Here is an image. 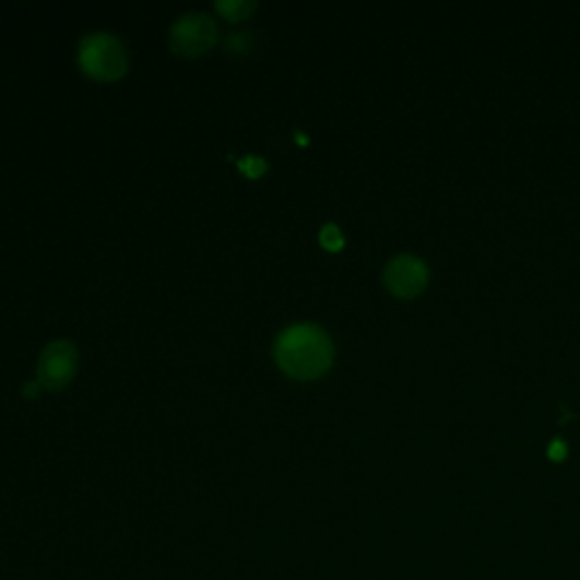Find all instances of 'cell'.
<instances>
[{"instance_id": "1", "label": "cell", "mask_w": 580, "mask_h": 580, "mask_svg": "<svg viewBox=\"0 0 580 580\" xmlns=\"http://www.w3.org/2000/svg\"><path fill=\"white\" fill-rule=\"evenodd\" d=\"M274 360L293 379L311 381L322 377L333 363L329 335L316 324H293L274 343Z\"/></svg>"}, {"instance_id": "2", "label": "cell", "mask_w": 580, "mask_h": 580, "mask_svg": "<svg viewBox=\"0 0 580 580\" xmlns=\"http://www.w3.org/2000/svg\"><path fill=\"white\" fill-rule=\"evenodd\" d=\"M78 64L82 73L98 82H116L128 73L130 67L126 46L107 33L84 37L78 50Z\"/></svg>"}, {"instance_id": "3", "label": "cell", "mask_w": 580, "mask_h": 580, "mask_svg": "<svg viewBox=\"0 0 580 580\" xmlns=\"http://www.w3.org/2000/svg\"><path fill=\"white\" fill-rule=\"evenodd\" d=\"M218 42V27L206 14L179 16L170 27V48L179 57H202Z\"/></svg>"}, {"instance_id": "4", "label": "cell", "mask_w": 580, "mask_h": 580, "mask_svg": "<svg viewBox=\"0 0 580 580\" xmlns=\"http://www.w3.org/2000/svg\"><path fill=\"white\" fill-rule=\"evenodd\" d=\"M78 375V350L71 341L50 343L37 365V381L48 392L64 390Z\"/></svg>"}, {"instance_id": "5", "label": "cell", "mask_w": 580, "mask_h": 580, "mask_svg": "<svg viewBox=\"0 0 580 580\" xmlns=\"http://www.w3.org/2000/svg\"><path fill=\"white\" fill-rule=\"evenodd\" d=\"M383 282L388 291L396 297H415L422 293L426 282H429V270H426L422 259L400 255L386 265Z\"/></svg>"}, {"instance_id": "6", "label": "cell", "mask_w": 580, "mask_h": 580, "mask_svg": "<svg viewBox=\"0 0 580 580\" xmlns=\"http://www.w3.org/2000/svg\"><path fill=\"white\" fill-rule=\"evenodd\" d=\"M216 10L229 23H238V21H246L252 16V12L257 10V3L255 0H218Z\"/></svg>"}, {"instance_id": "7", "label": "cell", "mask_w": 580, "mask_h": 580, "mask_svg": "<svg viewBox=\"0 0 580 580\" xmlns=\"http://www.w3.org/2000/svg\"><path fill=\"white\" fill-rule=\"evenodd\" d=\"M320 246L329 252H341L345 248V236H343L341 227L333 225V223L324 225L320 229Z\"/></svg>"}, {"instance_id": "8", "label": "cell", "mask_w": 580, "mask_h": 580, "mask_svg": "<svg viewBox=\"0 0 580 580\" xmlns=\"http://www.w3.org/2000/svg\"><path fill=\"white\" fill-rule=\"evenodd\" d=\"M238 170L250 177V179H259L268 173V162L263 157H257V155H248V157H242L238 162Z\"/></svg>"}, {"instance_id": "9", "label": "cell", "mask_w": 580, "mask_h": 580, "mask_svg": "<svg viewBox=\"0 0 580 580\" xmlns=\"http://www.w3.org/2000/svg\"><path fill=\"white\" fill-rule=\"evenodd\" d=\"M255 46L252 33H234L227 37V50L232 55H248Z\"/></svg>"}, {"instance_id": "10", "label": "cell", "mask_w": 580, "mask_h": 580, "mask_svg": "<svg viewBox=\"0 0 580 580\" xmlns=\"http://www.w3.org/2000/svg\"><path fill=\"white\" fill-rule=\"evenodd\" d=\"M565 455H567V445L563 440H554L548 445V458H552V461H565Z\"/></svg>"}, {"instance_id": "11", "label": "cell", "mask_w": 580, "mask_h": 580, "mask_svg": "<svg viewBox=\"0 0 580 580\" xmlns=\"http://www.w3.org/2000/svg\"><path fill=\"white\" fill-rule=\"evenodd\" d=\"M39 392H42V383L39 381H27L23 386V396H25V400H37Z\"/></svg>"}, {"instance_id": "12", "label": "cell", "mask_w": 580, "mask_h": 580, "mask_svg": "<svg viewBox=\"0 0 580 580\" xmlns=\"http://www.w3.org/2000/svg\"><path fill=\"white\" fill-rule=\"evenodd\" d=\"M295 141H297L299 145H309V139H307V137H304L301 132H295Z\"/></svg>"}]
</instances>
